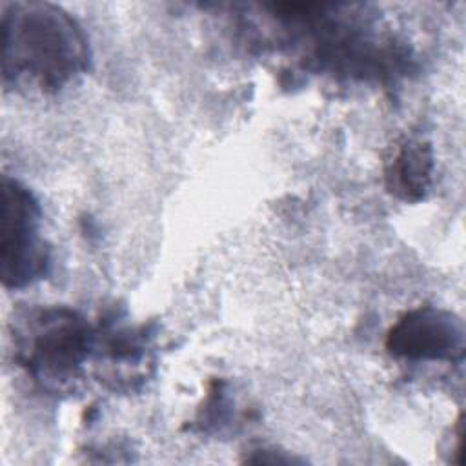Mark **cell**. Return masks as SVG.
Here are the masks:
<instances>
[{
    "instance_id": "2",
    "label": "cell",
    "mask_w": 466,
    "mask_h": 466,
    "mask_svg": "<svg viewBox=\"0 0 466 466\" xmlns=\"http://www.w3.org/2000/svg\"><path fill=\"white\" fill-rule=\"evenodd\" d=\"M96 333L75 309L38 308L25 313L15 328L18 364L44 390L71 386L95 350Z\"/></svg>"
},
{
    "instance_id": "1",
    "label": "cell",
    "mask_w": 466,
    "mask_h": 466,
    "mask_svg": "<svg viewBox=\"0 0 466 466\" xmlns=\"http://www.w3.org/2000/svg\"><path fill=\"white\" fill-rule=\"evenodd\" d=\"M89 60L84 29L60 5L2 4L4 84L44 95L58 93L87 71Z\"/></svg>"
},
{
    "instance_id": "3",
    "label": "cell",
    "mask_w": 466,
    "mask_h": 466,
    "mask_svg": "<svg viewBox=\"0 0 466 466\" xmlns=\"http://www.w3.org/2000/svg\"><path fill=\"white\" fill-rule=\"evenodd\" d=\"M42 209L36 197L20 180L2 177V282L22 289L49 271V248L42 237Z\"/></svg>"
},
{
    "instance_id": "4",
    "label": "cell",
    "mask_w": 466,
    "mask_h": 466,
    "mask_svg": "<svg viewBox=\"0 0 466 466\" xmlns=\"http://www.w3.org/2000/svg\"><path fill=\"white\" fill-rule=\"evenodd\" d=\"M464 322L453 311L419 306L390 328L386 350L410 362H461L464 357Z\"/></svg>"
},
{
    "instance_id": "5",
    "label": "cell",
    "mask_w": 466,
    "mask_h": 466,
    "mask_svg": "<svg viewBox=\"0 0 466 466\" xmlns=\"http://www.w3.org/2000/svg\"><path fill=\"white\" fill-rule=\"evenodd\" d=\"M431 173V146L422 138H406L386 164V189L404 202H419L430 189Z\"/></svg>"
}]
</instances>
